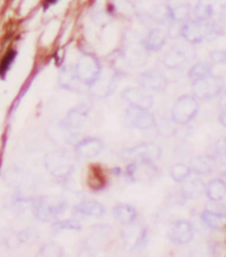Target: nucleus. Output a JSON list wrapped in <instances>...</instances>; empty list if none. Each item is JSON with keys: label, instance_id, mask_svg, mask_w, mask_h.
I'll list each match as a JSON object with an SVG mask.
<instances>
[{"label": "nucleus", "instance_id": "28", "mask_svg": "<svg viewBox=\"0 0 226 257\" xmlns=\"http://www.w3.org/2000/svg\"><path fill=\"white\" fill-rule=\"evenodd\" d=\"M57 0H46V6H50V4H54Z\"/></svg>", "mask_w": 226, "mask_h": 257}, {"label": "nucleus", "instance_id": "2", "mask_svg": "<svg viewBox=\"0 0 226 257\" xmlns=\"http://www.w3.org/2000/svg\"><path fill=\"white\" fill-rule=\"evenodd\" d=\"M200 104L198 99L193 95H181L173 103L171 109V120L177 125H187L197 116Z\"/></svg>", "mask_w": 226, "mask_h": 257}, {"label": "nucleus", "instance_id": "11", "mask_svg": "<svg viewBox=\"0 0 226 257\" xmlns=\"http://www.w3.org/2000/svg\"><path fill=\"white\" fill-rule=\"evenodd\" d=\"M123 98L131 106L149 109L154 106V96L145 88H128L123 94Z\"/></svg>", "mask_w": 226, "mask_h": 257}, {"label": "nucleus", "instance_id": "12", "mask_svg": "<svg viewBox=\"0 0 226 257\" xmlns=\"http://www.w3.org/2000/svg\"><path fill=\"white\" fill-rule=\"evenodd\" d=\"M189 169H191L192 174L198 177H205V176H210L214 173V170L217 169L215 168V161L206 156H196V157H192L189 164Z\"/></svg>", "mask_w": 226, "mask_h": 257}, {"label": "nucleus", "instance_id": "27", "mask_svg": "<svg viewBox=\"0 0 226 257\" xmlns=\"http://www.w3.org/2000/svg\"><path fill=\"white\" fill-rule=\"evenodd\" d=\"M219 107L221 109H226V90L223 88V91L219 94Z\"/></svg>", "mask_w": 226, "mask_h": 257}, {"label": "nucleus", "instance_id": "5", "mask_svg": "<svg viewBox=\"0 0 226 257\" xmlns=\"http://www.w3.org/2000/svg\"><path fill=\"white\" fill-rule=\"evenodd\" d=\"M196 57V50L193 45L189 43H180L172 46V49L168 50L164 54L163 58V64L167 69L175 70V69H180L184 65H187L189 61H192Z\"/></svg>", "mask_w": 226, "mask_h": 257}, {"label": "nucleus", "instance_id": "20", "mask_svg": "<svg viewBox=\"0 0 226 257\" xmlns=\"http://www.w3.org/2000/svg\"><path fill=\"white\" fill-rule=\"evenodd\" d=\"M152 20H155L158 24L170 25L171 24V6L163 4L152 12Z\"/></svg>", "mask_w": 226, "mask_h": 257}, {"label": "nucleus", "instance_id": "4", "mask_svg": "<svg viewBox=\"0 0 226 257\" xmlns=\"http://www.w3.org/2000/svg\"><path fill=\"white\" fill-rule=\"evenodd\" d=\"M193 18L209 22H226V0H198L193 7Z\"/></svg>", "mask_w": 226, "mask_h": 257}, {"label": "nucleus", "instance_id": "9", "mask_svg": "<svg viewBox=\"0 0 226 257\" xmlns=\"http://www.w3.org/2000/svg\"><path fill=\"white\" fill-rule=\"evenodd\" d=\"M194 237V227L189 220H177L170 229V239L177 245L189 244Z\"/></svg>", "mask_w": 226, "mask_h": 257}, {"label": "nucleus", "instance_id": "16", "mask_svg": "<svg viewBox=\"0 0 226 257\" xmlns=\"http://www.w3.org/2000/svg\"><path fill=\"white\" fill-rule=\"evenodd\" d=\"M193 18V7L189 3H181L177 6H171V23L184 24L189 19Z\"/></svg>", "mask_w": 226, "mask_h": 257}, {"label": "nucleus", "instance_id": "15", "mask_svg": "<svg viewBox=\"0 0 226 257\" xmlns=\"http://www.w3.org/2000/svg\"><path fill=\"white\" fill-rule=\"evenodd\" d=\"M205 195L210 202H222L226 197V181L221 177L209 181L205 187Z\"/></svg>", "mask_w": 226, "mask_h": 257}, {"label": "nucleus", "instance_id": "21", "mask_svg": "<svg viewBox=\"0 0 226 257\" xmlns=\"http://www.w3.org/2000/svg\"><path fill=\"white\" fill-rule=\"evenodd\" d=\"M222 155H226V136L221 139V140L217 141V143H214V144L210 147L208 153L209 157H212L213 160H215L217 157H219V156Z\"/></svg>", "mask_w": 226, "mask_h": 257}, {"label": "nucleus", "instance_id": "7", "mask_svg": "<svg viewBox=\"0 0 226 257\" xmlns=\"http://www.w3.org/2000/svg\"><path fill=\"white\" fill-rule=\"evenodd\" d=\"M212 203L202 210L200 218L205 227L210 229H218L226 222V204L221 202H212Z\"/></svg>", "mask_w": 226, "mask_h": 257}, {"label": "nucleus", "instance_id": "13", "mask_svg": "<svg viewBox=\"0 0 226 257\" xmlns=\"http://www.w3.org/2000/svg\"><path fill=\"white\" fill-rule=\"evenodd\" d=\"M168 33L162 28H152L143 40V48L148 52H160L167 44Z\"/></svg>", "mask_w": 226, "mask_h": 257}, {"label": "nucleus", "instance_id": "6", "mask_svg": "<svg viewBox=\"0 0 226 257\" xmlns=\"http://www.w3.org/2000/svg\"><path fill=\"white\" fill-rule=\"evenodd\" d=\"M162 156V149L155 143H140L123 151V157L131 161H156Z\"/></svg>", "mask_w": 226, "mask_h": 257}, {"label": "nucleus", "instance_id": "14", "mask_svg": "<svg viewBox=\"0 0 226 257\" xmlns=\"http://www.w3.org/2000/svg\"><path fill=\"white\" fill-rule=\"evenodd\" d=\"M183 186H181V193L185 198H187V201L189 199H196V198L201 197L202 194H205V185L204 181L200 178L198 176H194L192 177V174L188 177L187 180L184 181Z\"/></svg>", "mask_w": 226, "mask_h": 257}, {"label": "nucleus", "instance_id": "19", "mask_svg": "<svg viewBox=\"0 0 226 257\" xmlns=\"http://www.w3.org/2000/svg\"><path fill=\"white\" fill-rule=\"evenodd\" d=\"M191 174L192 172L191 169H189V166H188L187 164H183V162L173 164L170 168V176L175 182H184Z\"/></svg>", "mask_w": 226, "mask_h": 257}, {"label": "nucleus", "instance_id": "10", "mask_svg": "<svg viewBox=\"0 0 226 257\" xmlns=\"http://www.w3.org/2000/svg\"><path fill=\"white\" fill-rule=\"evenodd\" d=\"M139 83L141 85V87L149 90V91H164L168 87V78L163 71L152 69V70L144 71L143 74H140Z\"/></svg>", "mask_w": 226, "mask_h": 257}, {"label": "nucleus", "instance_id": "3", "mask_svg": "<svg viewBox=\"0 0 226 257\" xmlns=\"http://www.w3.org/2000/svg\"><path fill=\"white\" fill-rule=\"evenodd\" d=\"M223 88H225L223 78L210 73L197 81L192 82V95L196 96L198 100H210L217 98L223 91Z\"/></svg>", "mask_w": 226, "mask_h": 257}, {"label": "nucleus", "instance_id": "25", "mask_svg": "<svg viewBox=\"0 0 226 257\" xmlns=\"http://www.w3.org/2000/svg\"><path fill=\"white\" fill-rule=\"evenodd\" d=\"M214 161H215V168H219V170L222 172L223 176H226V155L219 156V157H217Z\"/></svg>", "mask_w": 226, "mask_h": 257}, {"label": "nucleus", "instance_id": "23", "mask_svg": "<svg viewBox=\"0 0 226 257\" xmlns=\"http://www.w3.org/2000/svg\"><path fill=\"white\" fill-rule=\"evenodd\" d=\"M15 56H16V53H15L14 50H10V52L4 56V58L2 60V62H0V74H4V73L10 69V66H11V64L15 60Z\"/></svg>", "mask_w": 226, "mask_h": 257}, {"label": "nucleus", "instance_id": "24", "mask_svg": "<svg viewBox=\"0 0 226 257\" xmlns=\"http://www.w3.org/2000/svg\"><path fill=\"white\" fill-rule=\"evenodd\" d=\"M168 202H170L171 206H181V204L187 202V198L184 197L181 190H179L175 194H171L170 197H168Z\"/></svg>", "mask_w": 226, "mask_h": 257}, {"label": "nucleus", "instance_id": "17", "mask_svg": "<svg viewBox=\"0 0 226 257\" xmlns=\"http://www.w3.org/2000/svg\"><path fill=\"white\" fill-rule=\"evenodd\" d=\"M213 70V64L209 61H198L188 71V78L191 79V82L197 81L200 78L205 77V75L210 74Z\"/></svg>", "mask_w": 226, "mask_h": 257}, {"label": "nucleus", "instance_id": "26", "mask_svg": "<svg viewBox=\"0 0 226 257\" xmlns=\"http://www.w3.org/2000/svg\"><path fill=\"white\" fill-rule=\"evenodd\" d=\"M218 121L223 128H226V109H221V111H219Z\"/></svg>", "mask_w": 226, "mask_h": 257}, {"label": "nucleus", "instance_id": "8", "mask_svg": "<svg viewBox=\"0 0 226 257\" xmlns=\"http://www.w3.org/2000/svg\"><path fill=\"white\" fill-rule=\"evenodd\" d=\"M126 120L131 127L138 130H151L155 127V116L149 112V109L141 107L131 106L126 112Z\"/></svg>", "mask_w": 226, "mask_h": 257}, {"label": "nucleus", "instance_id": "22", "mask_svg": "<svg viewBox=\"0 0 226 257\" xmlns=\"http://www.w3.org/2000/svg\"><path fill=\"white\" fill-rule=\"evenodd\" d=\"M210 62L217 65H226V50L218 49V50H212L209 54Z\"/></svg>", "mask_w": 226, "mask_h": 257}, {"label": "nucleus", "instance_id": "1", "mask_svg": "<svg viewBox=\"0 0 226 257\" xmlns=\"http://www.w3.org/2000/svg\"><path fill=\"white\" fill-rule=\"evenodd\" d=\"M225 33L223 27L221 23L209 22V20H202V19L192 18L188 22L181 25L180 37L192 44L197 45L204 41H212V40L218 39Z\"/></svg>", "mask_w": 226, "mask_h": 257}, {"label": "nucleus", "instance_id": "18", "mask_svg": "<svg viewBox=\"0 0 226 257\" xmlns=\"http://www.w3.org/2000/svg\"><path fill=\"white\" fill-rule=\"evenodd\" d=\"M114 215H115V219L119 220L120 223H123V224H131L136 219L135 208L128 206V204H119V206H117V207L114 208Z\"/></svg>", "mask_w": 226, "mask_h": 257}]
</instances>
